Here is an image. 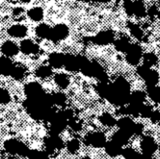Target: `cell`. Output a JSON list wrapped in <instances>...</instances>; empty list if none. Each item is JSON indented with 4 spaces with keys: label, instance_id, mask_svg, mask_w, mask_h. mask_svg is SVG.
<instances>
[{
    "label": "cell",
    "instance_id": "32",
    "mask_svg": "<svg viewBox=\"0 0 160 159\" xmlns=\"http://www.w3.org/2000/svg\"><path fill=\"white\" fill-rule=\"evenodd\" d=\"M14 64L13 59L0 56V76H10Z\"/></svg>",
    "mask_w": 160,
    "mask_h": 159
},
{
    "label": "cell",
    "instance_id": "46",
    "mask_svg": "<svg viewBox=\"0 0 160 159\" xmlns=\"http://www.w3.org/2000/svg\"><path fill=\"white\" fill-rule=\"evenodd\" d=\"M158 150H159V151H160V144H159V146H158Z\"/></svg>",
    "mask_w": 160,
    "mask_h": 159
},
{
    "label": "cell",
    "instance_id": "18",
    "mask_svg": "<svg viewBox=\"0 0 160 159\" xmlns=\"http://www.w3.org/2000/svg\"><path fill=\"white\" fill-rule=\"evenodd\" d=\"M66 53L60 51H54L50 52L47 57V63L53 67L54 70L64 69L65 63Z\"/></svg>",
    "mask_w": 160,
    "mask_h": 159
},
{
    "label": "cell",
    "instance_id": "13",
    "mask_svg": "<svg viewBox=\"0 0 160 159\" xmlns=\"http://www.w3.org/2000/svg\"><path fill=\"white\" fill-rule=\"evenodd\" d=\"M72 79L73 78L70 74L63 72H55L53 78H51V81L53 86L56 87L55 88L56 89L68 91V89L70 88V86L73 83L74 81Z\"/></svg>",
    "mask_w": 160,
    "mask_h": 159
},
{
    "label": "cell",
    "instance_id": "5",
    "mask_svg": "<svg viewBox=\"0 0 160 159\" xmlns=\"http://www.w3.org/2000/svg\"><path fill=\"white\" fill-rule=\"evenodd\" d=\"M143 53L144 51L141 44L133 42L128 50L123 54L124 60L128 65L137 67L141 64Z\"/></svg>",
    "mask_w": 160,
    "mask_h": 159
},
{
    "label": "cell",
    "instance_id": "35",
    "mask_svg": "<svg viewBox=\"0 0 160 159\" xmlns=\"http://www.w3.org/2000/svg\"><path fill=\"white\" fill-rule=\"evenodd\" d=\"M81 147V141L78 137H72L65 142V148L68 152L71 154H75L78 152Z\"/></svg>",
    "mask_w": 160,
    "mask_h": 159
},
{
    "label": "cell",
    "instance_id": "11",
    "mask_svg": "<svg viewBox=\"0 0 160 159\" xmlns=\"http://www.w3.org/2000/svg\"><path fill=\"white\" fill-rule=\"evenodd\" d=\"M21 53L19 45L15 40L7 38L0 43V54L1 56L13 59Z\"/></svg>",
    "mask_w": 160,
    "mask_h": 159
},
{
    "label": "cell",
    "instance_id": "22",
    "mask_svg": "<svg viewBox=\"0 0 160 159\" xmlns=\"http://www.w3.org/2000/svg\"><path fill=\"white\" fill-rule=\"evenodd\" d=\"M127 24V30H128L130 35L129 36L132 39H135L138 42L144 41L145 38V33L143 27H141L140 24H136L133 21H130V22L126 23Z\"/></svg>",
    "mask_w": 160,
    "mask_h": 159
},
{
    "label": "cell",
    "instance_id": "24",
    "mask_svg": "<svg viewBox=\"0 0 160 159\" xmlns=\"http://www.w3.org/2000/svg\"><path fill=\"white\" fill-rule=\"evenodd\" d=\"M28 70L24 64L15 63L9 77L17 81L24 82L28 77Z\"/></svg>",
    "mask_w": 160,
    "mask_h": 159
},
{
    "label": "cell",
    "instance_id": "21",
    "mask_svg": "<svg viewBox=\"0 0 160 159\" xmlns=\"http://www.w3.org/2000/svg\"><path fill=\"white\" fill-rule=\"evenodd\" d=\"M103 112L102 107L98 102H93L89 103L84 108L82 115L83 119L86 120H93L97 119L98 115Z\"/></svg>",
    "mask_w": 160,
    "mask_h": 159
},
{
    "label": "cell",
    "instance_id": "20",
    "mask_svg": "<svg viewBox=\"0 0 160 159\" xmlns=\"http://www.w3.org/2000/svg\"><path fill=\"white\" fill-rule=\"evenodd\" d=\"M117 119H118V117L115 114L111 112H105V111H103L97 118L98 124L107 129L116 127Z\"/></svg>",
    "mask_w": 160,
    "mask_h": 159
},
{
    "label": "cell",
    "instance_id": "30",
    "mask_svg": "<svg viewBox=\"0 0 160 159\" xmlns=\"http://www.w3.org/2000/svg\"><path fill=\"white\" fill-rule=\"evenodd\" d=\"M84 127H85L84 119L79 118L78 115H75L68 121V129L75 134L82 132Z\"/></svg>",
    "mask_w": 160,
    "mask_h": 159
},
{
    "label": "cell",
    "instance_id": "42",
    "mask_svg": "<svg viewBox=\"0 0 160 159\" xmlns=\"http://www.w3.org/2000/svg\"><path fill=\"white\" fill-rule=\"evenodd\" d=\"M140 159H155V157H153L152 154H141L140 156Z\"/></svg>",
    "mask_w": 160,
    "mask_h": 159
},
{
    "label": "cell",
    "instance_id": "23",
    "mask_svg": "<svg viewBox=\"0 0 160 159\" xmlns=\"http://www.w3.org/2000/svg\"><path fill=\"white\" fill-rule=\"evenodd\" d=\"M140 147L143 154H152L153 155L158 149V145L155 139L150 136H144L141 140Z\"/></svg>",
    "mask_w": 160,
    "mask_h": 159
},
{
    "label": "cell",
    "instance_id": "4",
    "mask_svg": "<svg viewBox=\"0 0 160 159\" xmlns=\"http://www.w3.org/2000/svg\"><path fill=\"white\" fill-rule=\"evenodd\" d=\"M108 142L107 137L103 131L93 129L87 132L83 138V143L86 145L95 149L104 148Z\"/></svg>",
    "mask_w": 160,
    "mask_h": 159
},
{
    "label": "cell",
    "instance_id": "12",
    "mask_svg": "<svg viewBox=\"0 0 160 159\" xmlns=\"http://www.w3.org/2000/svg\"><path fill=\"white\" fill-rule=\"evenodd\" d=\"M47 92L39 81L33 80L24 83V96L26 98H36L42 97Z\"/></svg>",
    "mask_w": 160,
    "mask_h": 159
},
{
    "label": "cell",
    "instance_id": "34",
    "mask_svg": "<svg viewBox=\"0 0 160 159\" xmlns=\"http://www.w3.org/2000/svg\"><path fill=\"white\" fill-rule=\"evenodd\" d=\"M158 80H159V75H158V72L155 70H154V69L151 68L148 73L144 78L143 81H144L146 89H147V88L153 87V86H157Z\"/></svg>",
    "mask_w": 160,
    "mask_h": 159
},
{
    "label": "cell",
    "instance_id": "36",
    "mask_svg": "<svg viewBox=\"0 0 160 159\" xmlns=\"http://www.w3.org/2000/svg\"><path fill=\"white\" fill-rule=\"evenodd\" d=\"M158 57L154 52H146L143 53L141 64L152 68V67L156 65L157 63H158Z\"/></svg>",
    "mask_w": 160,
    "mask_h": 159
},
{
    "label": "cell",
    "instance_id": "40",
    "mask_svg": "<svg viewBox=\"0 0 160 159\" xmlns=\"http://www.w3.org/2000/svg\"><path fill=\"white\" fill-rule=\"evenodd\" d=\"M154 109L152 105L148 104L147 103H144L141 106V110H140V117L142 118H149L153 112Z\"/></svg>",
    "mask_w": 160,
    "mask_h": 159
},
{
    "label": "cell",
    "instance_id": "43",
    "mask_svg": "<svg viewBox=\"0 0 160 159\" xmlns=\"http://www.w3.org/2000/svg\"><path fill=\"white\" fill-rule=\"evenodd\" d=\"M4 107H2V106H1L0 105V118H2V115H4V112H5V109L3 108Z\"/></svg>",
    "mask_w": 160,
    "mask_h": 159
},
{
    "label": "cell",
    "instance_id": "15",
    "mask_svg": "<svg viewBox=\"0 0 160 159\" xmlns=\"http://www.w3.org/2000/svg\"><path fill=\"white\" fill-rule=\"evenodd\" d=\"M54 69L48 64V63H42L38 64L33 72V75L39 82H47L51 80L54 75Z\"/></svg>",
    "mask_w": 160,
    "mask_h": 159
},
{
    "label": "cell",
    "instance_id": "29",
    "mask_svg": "<svg viewBox=\"0 0 160 159\" xmlns=\"http://www.w3.org/2000/svg\"><path fill=\"white\" fill-rule=\"evenodd\" d=\"M122 148H123V147H122L121 145L117 143L116 142L111 140H108L105 146H104V152L106 153V154L108 155L109 157H116L121 155Z\"/></svg>",
    "mask_w": 160,
    "mask_h": 159
},
{
    "label": "cell",
    "instance_id": "25",
    "mask_svg": "<svg viewBox=\"0 0 160 159\" xmlns=\"http://www.w3.org/2000/svg\"><path fill=\"white\" fill-rule=\"evenodd\" d=\"M26 16L31 21L36 24L43 22L46 17V12L40 7H33L26 12Z\"/></svg>",
    "mask_w": 160,
    "mask_h": 159
},
{
    "label": "cell",
    "instance_id": "44",
    "mask_svg": "<svg viewBox=\"0 0 160 159\" xmlns=\"http://www.w3.org/2000/svg\"><path fill=\"white\" fill-rule=\"evenodd\" d=\"M81 159H92V158L90 157H89V156L86 155V156H83V157H82Z\"/></svg>",
    "mask_w": 160,
    "mask_h": 159
},
{
    "label": "cell",
    "instance_id": "33",
    "mask_svg": "<svg viewBox=\"0 0 160 159\" xmlns=\"http://www.w3.org/2000/svg\"><path fill=\"white\" fill-rule=\"evenodd\" d=\"M13 96L6 86H0V105L7 107L13 103Z\"/></svg>",
    "mask_w": 160,
    "mask_h": 159
},
{
    "label": "cell",
    "instance_id": "26",
    "mask_svg": "<svg viewBox=\"0 0 160 159\" xmlns=\"http://www.w3.org/2000/svg\"><path fill=\"white\" fill-rule=\"evenodd\" d=\"M111 21L116 24H126L128 16L122 7H115L110 12Z\"/></svg>",
    "mask_w": 160,
    "mask_h": 159
},
{
    "label": "cell",
    "instance_id": "45",
    "mask_svg": "<svg viewBox=\"0 0 160 159\" xmlns=\"http://www.w3.org/2000/svg\"><path fill=\"white\" fill-rule=\"evenodd\" d=\"M157 17H158L160 19V10L158 12V14H157Z\"/></svg>",
    "mask_w": 160,
    "mask_h": 159
},
{
    "label": "cell",
    "instance_id": "19",
    "mask_svg": "<svg viewBox=\"0 0 160 159\" xmlns=\"http://www.w3.org/2000/svg\"><path fill=\"white\" fill-rule=\"evenodd\" d=\"M132 42H133L132 38L129 35H117L116 38H115V42L112 45H113L114 49L117 52H119L121 54H124L128 50L130 46H131Z\"/></svg>",
    "mask_w": 160,
    "mask_h": 159
},
{
    "label": "cell",
    "instance_id": "31",
    "mask_svg": "<svg viewBox=\"0 0 160 159\" xmlns=\"http://www.w3.org/2000/svg\"><path fill=\"white\" fill-rule=\"evenodd\" d=\"M132 137H133L130 134H129L128 132H125L122 129H117V130L112 133V140L113 141L116 142L117 143H118L122 147H124L128 144Z\"/></svg>",
    "mask_w": 160,
    "mask_h": 159
},
{
    "label": "cell",
    "instance_id": "14",
    "mask_svg": "<svg viewBox=\"0 0 160 159\" xmlns=\"http://www.w3.org/2000/svg\"><path fill=\"white\" fill-rule=\"evenodd\" d=\"M25 113L22 105L12 103L11 104L7 106V108L4 112V116L10 122L18 123L23 119Z\"/></svg>",
    "mask_w": 160,
    "mask_h": 159
},
{
    "label": "cell",
    "instance_id": "8",
    "mask_svg": "<svg viewBox=\"0 0 160 159\" xmlns=\"http://www.w3.org/2000/svg\"><path fill=\"white\" fill-rule=\"evenodd\" d=\"M21 53L25 57H36L41 52V47L39 44L33 38L27 37L20 40L19 42Z\"/></svg>",
    "mask_w": 160,
    "mask_h": 159
},
{
    "label": "cell",
    "instance_id": "6",
    "mask_svg": "<svg viewBox=\"0 0 160 159\" xmlns=\"http://www.w3.org/2000/svg\"><path fill=\"white\" fill-rule=\"evenodd\" d=\"M88 60L89 58H87L86 56H82V55L66 53L64 69L68 73L80 72L82 66Z\"/></svg>",
    "mask_w": 160,
    "mask_h": 159
},
{
    "label": "cell",
    "instance_id": "17",
    "mask_svg": "<svg viewBox=\"0 0 160 159\" xmlns=\"http://www.w3.org/2000/svg\"><path fill=\"white\" fill-rule=\"evenodd\" d=\"M136 122H137L135 121L134 118H132L131 116L123 115V116L118 117V119H117L116 128L128 132L132 137H133Z\"/></svg>",
    "mask_w": 160,
    "mask_h": 159
},
{
    "label": "cell",
    "instance_id": "9",
    "mask_svg": "<svg viewBox=\"0 0 160 159\" xmlns=\"http://www.w3.org/2000/svg\"><path fill=\"white\" fill-rule=\"evenodd\" d=\"M117 37V34L112 29H101L90 39V42L99 46L112 45Z\"/></svg>",
    "mask_w": 160,
    "mask_h": 159
},
{
    "label": "cell",
    "instance_id": "16",
    "mask_svg": "<svg viewBox=\"0 0 160 159\" xmlns=\"http://www.w3.org/2000/svg\"><path fill=\"white\" fill-rule=\"evenodd\" d=\"M50 100L53 106L58 109H64L68 107L69 96L65 91L56 89L50 92Z\"/></svg>",
    "mask_w": 160,
    "mask_h": 159
},
{
    "label": "cell",
    "instance_id": "3",
    "mask_svg": "<svg viewBox=\"0 0 160 159\" xmlns=\"http://www.w3.org/2000/svg\"><path fill=\"white\" fill-rule=\"evenodd\" d=\"M105 64H107L108 70L112 72L115 75L116 74L120 75L121 73L125 72L128 65L124 60L123 54L117 52L108 56Z\"/></svg>",
    "mask_w": 160,
    "mask_h": 159
},
{
    "label": "cell",
    "instance_id": "37",
    "mask_svg": "<svg viewBox=\"0 0 160 159\" xmlns=\"http://www.w3.org/2000/svg\"><path fill=\"white\" fill-rule=\"evenodd\" d=\"M146 92L148 98L155 103H160V86H155L147 88Z\"/></svg>",
    "mask_w": 160,
    "mask_h": 159
},
{
    "label": "cell",
    "instance_id": "10",
    "mask_svg": "<svg viewBox=\"0 0 160 159\" xmlns=\"http://www.w3.org/2000/svg\"><path fill=\"white\" fill-rule=\"evenodd\" d=\"M5 34L7 36L9 37V38L20 41L28 36L29 27L23 23L15 22L6 28Z\"/></svg>",
    "mask_w": 160,
    "mask_h": 159
},
{
    "label": "cell",
    "instance_id": "38",
    "mask_svg": "<svg viewBox=\"0 0 160 159\" xmlns=\"http://www.w3.org/2000/svg\"><path fill=\"white\" fill-rule=\"evenodd\" d=\"M121 156L124 159H140L141 154L133 148L125 147L122 148Z\"/></svg>",
    "mask_w": 160,
    "mask_h": 159
},
{
    "label": "cell",
    "instance_id": "27",
    "mask_svg": "<svg viewBox=\"0 0 160 159\" xmlns=\"http://www.w3.org/2000/svg\"><path fill=\"white\" fill-rule=\"evenodd\" d=\"M52 26L50 24L45 22H41L37 24L34 29V33L35 37L40 40H48L50 37V31H51Z\"/></svg>",
    "mask_w": 160,
    "mask_h": 159
},
{
    "label": "cell",
    "instance_id": "1",
    "mask_svg": "<svg viewBox=\"0 0 160 159\" xmlns=\"http://www.w3.org/2000/svg\"><path fill=\"white\" fill-rule=\"evenodd\" d=\"M3 148L7 153L12 156L27 157L29 152V147L22 140L17 137L7 139L3 143Z\"/></svg>",
    "mask_w": 160,
    "mask_h": 159
},
{
    "label": "cell",
    "instance_id": "28",
    "mask_svg": "<svg viewBox=\"0 0 160 159\" xmlns=\"http://www.w3.org/2000/svg\"><path fill=\"white\" fill-rule=\"evenodd\" d=\"M6 86L10 91L12 95L14 97H21L24 95V82L17 81L10 78L6 83Z\"/></svg>",
    "mask_w": 160,
    "mask_h": 159
},
{
    "label": "cell",
    "instance_id": "2",
    "mask_svg": "<svg viewBox=\"0 0 160 159\" xmlns=\"http://www.w3.org/2000/svg\"><path fill=\"white\" fill-rule=\"evenodd\" d=\"M71 36V30L68 24L58 23L51 27L49 41L54 44H59L65 42Z\"/></svg>",
    "mask_w": 160,
    "mask_h": 159
},
{
    "label": "cell",
    "instance_id": "39",
    "mask_svg": "<svg viewBox=\"0 0 160 159\" xmlns=\"http://www.w3.org/2000/svg\"><path fill=\"white\" fill-rule=\"evenodd\" d=\"M27 157L28 159H49V154L45 151L30 149Z\"/></svg>",
    "mask_w": 160,
    "mask_h": 159
},
{
    "label": "cell",
    "instance_id": "7",
    "mask_svg": "<svg viewBox=\"0 0 160 159\" xmlns=\"http://www.w3.org/2000/svg\"><path fill=\"white\" fill-rule=\"evenodd\" d=\"M43 145L45 147L44 151L49 155H52L57 151L64 149L65 147V142L61 137V135L49 133L43 139Z\"/></svg>",
    "mask_w": 160,
    "mask_h": 159
},
{
    "label": "cell",
    "instance_id": "41",
    "mask_svg": "<svg viewBox=\"0 0 160 159\" xmlns=\"http://www.w3.org/2000/svg\"><path fill=\"white\" fill-rule=\"evenodd\" d=\"M149 119L153 123H157L160 122V112L157 110H154L151 115Z\"/></svg>",
    "mask_w": 160,
    "mask_h": 159
}]
</instances>
